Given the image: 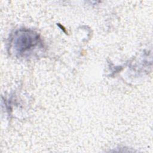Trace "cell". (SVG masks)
I'll use <instances>...</instances> for the list:
<instances>
[{
	"instance_id": "6da1fadb",
	"label": "cell",
	"mask_w": 153,
	"mask_h": 153,
	"mask_svg": "<svg viewBox=\"0 0 153 153\" xmlns=\"http://www.w3.org/2000/svg\"><path fill=\"white\" fill-rule=\"evenodd\" d=\"M38 41V36L29 31H23L20 33L15 42L16 48L20 53H23L34 47Z\"/></svg>"
}]
</instances>
